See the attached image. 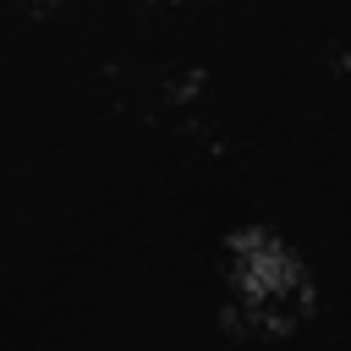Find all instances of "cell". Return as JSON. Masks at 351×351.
<instances>
[{
  "instance_id": "obj_1",
  "label": "cell",
  "mask_w": 351,
  "mask_h": 351,
  "mask_svg": "<svg viewBox=\"0 0 351 351\" xmlns=\"http://www.w3.org/2000/svg\"><path fill=\"white\" fill-rule=\"evenodd\" d=\"M197 82H203V77H197V71H186L181 82H170V99H192V93H197Z\"/></svg>"
},
{
  "instance_id": "obj_2",
  "label": "cell",
  "mask_w": 351,
  "mask_h": 351,
  "mask_svg": "<svg viewBox=\"0 0 351 351\" xmlns=\"http://www.w3.org/2000/svg\"><path fill=\"white\" fill-rule=\"evenodd\" d=\"M340 71H346V77H351V55H340Z\"/></svg>"
},
{
  "instance_id": "obj_3",
  "label": "cell",
  "mask_w": 351,
  "mask_h": 351,
  "mask_svg": "<svg viewBox=\"0 0 351 351\" xmlns=\"http://www.w3.org/2000/svg\"><path fill=\"white\" fill-rule=\"evenodd\" d=\"M44 5H55V0H44Z\"/></svg>"
}]
</instances>
